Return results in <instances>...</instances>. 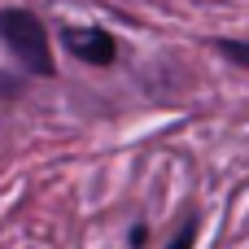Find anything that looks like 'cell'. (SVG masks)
Instances as JSON below:
<instances>
[{
	"label": "cell",
	"mask_w": 249,
	"mask_h": 249,
	"mask_svg": "<svg viewBox=\"0 0 249 249\" xmlns=\"http://www.w3.org/2000/svg\"><path fill=\"white\" fill-rule=\"evenodd\" d=\"M127 245H131V249H144V245H149V223H136V228L127 232Z\"/></svg>",
	"instance_id": "5b68a950"
},
{
	"label": "cell",
	"mask_w": 249,
	"mask_h": 249,
	"mask_svg": "<svg viewBox=\"0 0 249 249\" xmlns=\"http://www.w3.org/2000/svg\"><path fill=\"white\" fill-rule=\"evenodd\" d=\"M210 48H214L223 61H232V66L249 70V39H232V35H219V39H210Z\"/></svg>",
	"instance_id": "3957f363"
},
{
	"label": "cell",
	"mask_w": 249,
	"mask_h": 249,
	"mask_svg": "<svg viewBox=\"0 0 249 249\" xmlns=\"http://www.w3.org/2000/svg\"><path fill=\"white\" fill-rule=\"evenodd\" d=\"M0 39L31 74H39V79L57 74L53 48H48V31H44V22L31 9H0Z\"/></svg>",
	"instance_id": "6da1fadb"
},
{
	"label": "cell",
	"mask_w": 249,
	"mask_h": 249,
	"mask_svg": "<svg viewBox=\"0 0 249 249\" xmlns=\"http://www.w3.org/2000/svg\"><path fill=\"white\" fill-rule=\"evenodd\" d=\"M61 44L88 66H114V57H118V39L101 26H66Z\"/></svg>",
	"instance_id": "7a4b0ae2"
},
{
	"label": "cell",
	"mask_w": 249,
	"mask_h": 249,
	"mask_svg": "<svg viewBox=\"0 0 249 249\" xmlns=\"http://www.w3.org/2000/svg\"><path fill=\"white\" fill-rule=\"evenodd\" d=\"M197 232H201V223H197V219H188V223L179 228V236H175L166 249H193V245H197Z\"/></svg>",
	"instance_id": "277c9868"
}]
</instances>
